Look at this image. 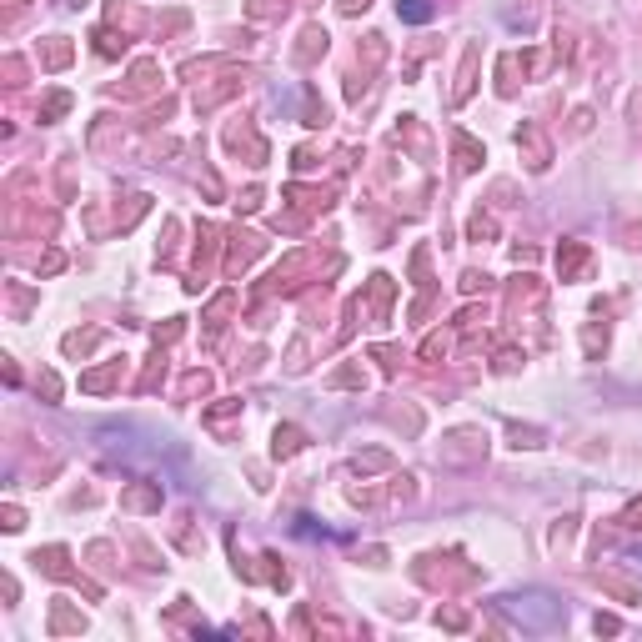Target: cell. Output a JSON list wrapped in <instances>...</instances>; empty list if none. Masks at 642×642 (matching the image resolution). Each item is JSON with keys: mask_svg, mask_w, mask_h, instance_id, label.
Wrapping results in <instances>:
<instances>
[{"mask_svg": "<svg viewBox=\"0 0 642 642\" xmlns=\"http://www.w3.org/2000/svg\"><path fill=\"white\" fill-rule=\"evenodd\" d=\"M497 612H502L512 627H522V632H557V627L567 622L562 597H552V592H542V587L502 592V597H497Z\"/></svg>", "mask_w": 642, "mask_h": 642, "instance_id": "cell-1", "label": "cell"}, {"mask_svg": "<svg viewBox=\"0 0 642 642\" xmlns=\"http://www.w3.org/2000/svg\"><path fill=\"white\" fill-rule=\"evenodd\" d=\"M397 16L412 21V26H427L432 21V6H427V0H397Z\"/></svg>", "mask_w": 642, "mask_h": 642, "instance_id": "cell-2", "label": "cell"}]
</instances>
